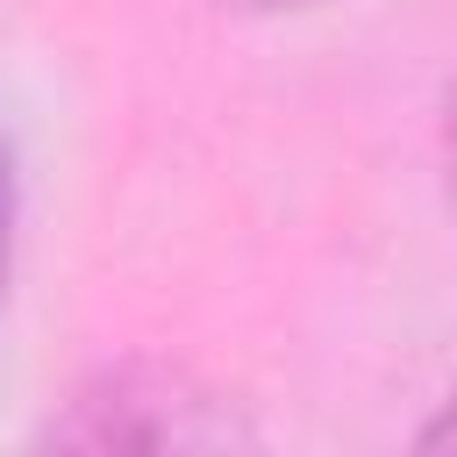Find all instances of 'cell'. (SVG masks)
I'll return each mask as SVG.
<instances>
[{"label":"cell","mask_w":457,"mask_h":457,"mask_svg":"<svg viewBox=\"0 0 457 457\" xmlns=\"http://www.w3.org/2000/svg\"><path fill=\"white\" fill-rule=\"evenodd\" d=\"M414 450H457V393L421 421V436H414Z\"/></svg>","instance_id":"277c9868"},{"label":"cell","mask_w":457,"mask_h":457,"mask_svg":"<svg viewBox=\"0 0 457 457\" xmlns=\"http://www.w3.org/2000/svg\"><path fill=\"white\" fill-rule=\"evenodd\" d=\"M236 14H307V7H328V0H221Z\"/></svg>","instance_id":"5b68a950"},{"label":"cell","mask_w":457,"mask_h":457,"mask_svg":"<svg viewBox=\"0 0 457 457\" xmlns=\"http://www.w3.org/2000/svg\"><path fill=\"white\" fill-rule=\"evenodd\" d=\"M443 200L457 214V79H450V100H443Z\"/></svg>","instance_id":"3957f363"},{"label":"cell","mask_w":457,"mask_h":457,"mask_svg":"<svg viewBox=\"0 0 457 457\" xmlns=\"http://www.w3.org/2000/svg\"><path fill=\"white\" fill-rule=\"evenodd\" d=\"M14 214H21V179H14V143L0 129V300H7V271H14Z\"/></svg>","instance_id":"7a4b0ae2"},{"label":"cell","mask_w":457,"mask_h":457,"mask_svg":"<svg viewBox=\"0 0 457 457\" xmlns=\"http://www.w3.org/2000/svg\"><path fill=\"white\" fill-rule=\"evenodd\" d=\"M36 443L43 450H79V457H121V450L164 457V450H250L257 428L200 371L164 364V357H121L107 371H93L36 428Z\"/></svg>","instance_id":"6da1fadb"}]
</instances>
